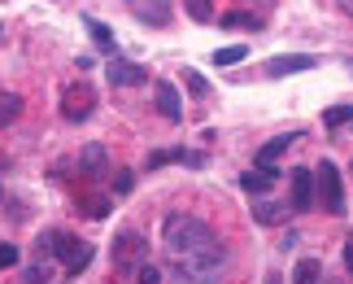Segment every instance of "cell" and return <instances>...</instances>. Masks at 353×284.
<instances>
[{
	"label": "cell",
	"mask_w": 353,
	"mask_h": 284,
	"mask_svg": "<svg viewBox=\"0 0 353 284\" xmlns=\"http://www.w3.org/2000/svg\"><path fill=\"white\" fill-rule=\"evenodd\" d=\"M161 249H166L174 284H219L223 280L227 245L196 214H166V223H161Z\"/></svg>",
	"instance_id": "6da1fadb"
},
{
	"label": "cell",
	"mask_w": 353,
	"mask_h": 284,
	"mask_svg": "<svg viewBox=\"0 0 353 284\" xmlns=\"http://www.w3.org/2000/svg\"><path fill=\"white\" fill-rule=\"evenodd\" d=\"M35 249H39V258H61L70 276H79L92 263V245H88V240H79V236H70V232H44Z\"/></svg>",
	"instance_id": "7a4b0ae2"
},
{
	"label": "cell",
	"mask_w": 353,
	"mask_h": 284,
	"mask_svg": "<svg viewBox=\"0 0 353 284\" xmlns=\"http://www.w3.org/2000/svg\"><path fill=\"white\" fill-rule=\"evenodd\" d=\"M110 258H114V272L118 276H135V267H144L148 263V240L140 232H118L114 236V249H110Z\"/></svg>",
	"instance_id": "3957f363"
},
{
	"label": "cell",
	"mask_w": 353,
	"mask_h": 284,
	"mask_svg": "<svg viewBox=\"0 0 353 284\" xmlns=\"http://www.w3.org/2000/svg\"><path fill=\"white\" fill-rule=\"evenodd\" d=\"M92 110H97V88L88 79L65 84V92H61V118L65 123H83V118H92Z\"/></svg>",
	"instance_id": "277c9868"
},
{
	"label": "cell",
	"mask_w": 353,
	"mask_h": 284,
	"mask_svg": "<svg viewBox=\"0 0 353 284\" xmlns=\"http://www.w3.org/2000/svg\"><path fill=\"white\" fill-rule=\"evenodd\" d=\"M314 193H319V201H323V210H327V214H345V184H341L336 162H323V167H319Z\"/></svg>",
	"instance_id": "5b68a950"
},
{
	"label": "cell",
	"mask_w": 353,
	"mask_h": 284,
	"mask_svg": "<svg viewBox=\"0 0 353 284\" xmlns=\"http://www.w3.org/2000/svg\"><path fill=\"white\" fill-rule=\"evenodd\" d=\"M105 75H110V84H114V88H135V84H144V79H148V70H144V66H135V61H122V57H114Z\"/></svg>",
	"instance_id": "8992f818"
},
{
	"label": "cell",
	"mask_w": 353,
	"mask_h": 284,
	"mask_svg": "<svg viewBox=\"0 0 353 284\" xmlns=\"http://www.w3.org/2000/svg\"><path fill=\"white\" fill-rule=\"evenodd\" d=\"M314 66V57L310 53H288V57H275V61H266V75L270 79H283V75H301Z\"/></svg>",
	"instance_id": "52a82bcc"
},
{
	"label": "cell",
	"mask_w": 353,
	"mask_h": 284,
	"mask_svg": "<svg viewBox=\"0 0 353 284\" xmlns=\"http://www.w3.org/2000/svg\"><path fill=\"white\" fill-rule=\"evenodd\" d=\"M310 206H314V175L296 167V171H292V210L301 214V210H310Z\"/></svg>",
	"instance_id": "ba28073f"
},
{
	"label": "cell",
	"mask_w": 353,
	"mask_h": 284,
	"mask_svg": "<svg viewBox=\"0 0 353 284\" xmlns=\"http://www.w3.org/2000/svg\"><path fill=\"white\" fill-rule=\"evenodd\" d=\"M288 214H296L292 201H253V219L266 223V227H270V223H283Z\"/></svg>",
	"instance_id": "9c48e42d"
},
{
	"label": "cell",
	"mask_w": 353,
	"mask_h": 284,
	"mask_svg": "<svg viewBox=\"0 0 353 284\" xmlns=\"http://www.w3.org/2000/svg\"><path fill=\"white\" fill-rule=\"evenodd\" d=\"M166 162H188V167H201L205 153H188V149H157V153H148V171L166 167Z\"/></svg>",
	"instance_id": "30bf717a"
},
{
	"label": "cell",
	"mask_w": 353,
	"mask_h": 284,
	"mask_svg": "<svg viewBox=\"0 0 353 284\" xmlns=\"http://www.w3.org/2000/svg\"><path fill=\"white\" fill-rule=\"evenodd\" d=\"M157 110L166 123H179L183 118V105H179V92H174V84H157Z\"/></svg>",
	"instance_id": "8fae6325"
},
{
	"label": "cell",
	"mask_w": 353,
	"mask_h": 284,
	"mask_svg": "<svg viewBox=\"0 0 353 284\" xmlns=\"http://www.w3.org/2000/svg\"><path fill=\"white\" fill-rule=\"evenodd\" d=\"M275 180H279V171H270V167H253V171H244V175H240V188L257 197V193H266V188L275 184Z\"/></svg>",
	"instance_id": "7c38bea8"
},
{
	"label": "cell",
	"mask_w": 353,
	"mask_h": 284,
	"mask_svg": "<svg viewBox=\"0 0 353 284\" xmlns=\"http://www.w3.org/2000/svg\"><path fill=\"white\" fill-rule=\"evenodd\" d=\"M296 140H301V131H292V136H275L270 144H262V153H257V167H270V162L283 158V153H288V149H292Z\"/></svg>",
	"instance_id": "4fadbf2b"
},
{
	"label": "cell",
	"mask_w": 353,
	"mask_h": 284,
	"mask_svg": "<svg viewBox=\"0 0 353 284\" xmlns=\"http://www.w3.org/2000/svg\"><path fill=\"white\" fill-rule=\"evenodd\" d=\"M79 171H83L88 180H97V175H105V149H101V144H88L83 153H79Z\"/></svg>",
	"instance_id": "5bb4252c"
},
{
	"label": "cell",
	"mask_w": 353,
	"mask_h": 284,
	"mask_svg": "<svg viewBox=\"0 0 353 284\" xmlns=\"http://www.w3.org/2000/svg\"><path fill=\"white\" fill-rule=\"evenodd\" d=\"M83 26L92 31V39H97V48H105V53H118V39H114V31L105 26L101 18H83Z\"/></svg>",
	"instance_id": "9a60e30c"
},
{
	"label": "cell",
	"mask_w": 353,
	"mask_h": 284,
	"mask_svg": "<svg viewBox=\"0 0 353 284\" xmlns=\"http://www.w3.org/2000/svg\"><path fill=\"white\" fill-rule=\"evenodd\" d=\"M223 26H232V31H257V26H262V13L232 9V13H223Z\"/></svg>",
	"instance_id": "2e32d148"
},
{
	"label": "cell",
	"mask_w": 353,
	"mask_h": 284,
	"mask_svg": "<svg viewBox=\"0 0 353 284\" xmlns=\"http://www.w3.org/2000/svg\"><path fill=\"white\" fill-rule=\"evenodd\" d=\"M144 22H153V26H166L170 22V0H148V5H140L135 9Z\"/></svg>",
	"instance_id": "e0dca14e"
},
{
	"label": "cell",
	"mask_w": 353,
	"mask_h": 284,
	"mask_svg": "<svg viewBox=\"0 0 353 284\" xmlns=\"http://www.w3.org/2000/svg\"><path fill=\"white\" fill-rule=\"evenodd\" d=\"M292 284H323V263L319 258H301L292 272Z\"/></svg>",
	"instance_id": "ac0fdd59"
},
{
	"label": "cell",
	"mask_w": 353,
	"mask_h": 284,
	"mask_svg": "<svg viewBox=\"0 0 353 284\" xmlns=\"http://www.w3.org/2000/svg\"><path fill=\"white\" fill-rule=\"evenodd\" d=\"M18 114H22V97L18 92H0V131H5Z\"/></svg>",
	"instance_id": "d6986e66"
},
{
	"label": "cell",
	"mask_w": 353,
	"mask_h": 284,
	"mask_svg": "<svg viewBox=\"0 0 353 284\" xmlns=\"http://www.w3.org/2000/svg\"><path fill=\"white\" fill-rule=\"evenodd\" d=\"M79 210H83L88 219H105V214H110V197H83Z\"/></svg>",
	"instance_id": "ffe728a7"
},
{
	"label": "cell",
	"mask_w": 353,
	"mask_h": 284,
	"mask_svg": "<svg viewBox=\"0 0 353 284\" xmlns=\"http://www.w3.org/2000/svg\"><path fill=\"white\" fill-rule=\"evenodd\" d=\"M244 53H249L244 44H227V48L214 53V66H236V61H244Z\"/></svg>",
	"instance_id": "44dd1931"
},
{
	"label": "cell",
	"mask_w": 353,
	"mask_h": 284,
	"mask_svg": "<svg viewBox=\"0 0 353 284\" xmlns=\"http://www.w3.org/2000/svg\"><path fill=\"white\" fill-rule=\"evenodd\" d=\"M323 123H327V127H345V123H353V105H332V110L323 114Z\"/></svg>",
	"instance_id": "7402d4cb"
},
{
	"label": "cell",
	"mask_w": 353,
	"mask_h": 284,
	"mask_svg": "<svg viewBox=\"0 0 353 284\" xmlns=\"http://www.w3.org/2000/svg\"><path fill=\"white\" fill-rule=\"evenodd\" d=\"M183 9H188V18H196V22H210L214 18V5H210V0H183Z\"/></svg>",
	"instance_id": "603a6c76"
},
{
	"label": "cell",
	"mask_w": 353,
	"mask_h": 284,
	"mask_svg": "<svg viewBox=\"0 0 353 284\" xmlns=\"http://www.w3.org/2000/svg\"><path fill=\"white\" fill-rule=\"evenodd\" d=\"M183 84H188V92H192V97H210V79H201L196 70H183Z\"/></svg>",
	"instance_id": "cb8c5ba5"
},
{
	"label": "cell",
	"mask_w": 353,
	"mask_h": 284,
	"mask_svg": "<svg viewBox=\"0 0 353 284\" xmlns=\"http://www.w3.org/2000/svg\"><path fill=\"white\" fill-rule=\"evenodd\" d=\"M135 284H161V272L153 263H144V267H135Z\"/></svg>",
	"instance_id": "d4e9b609"
},
{
	"label": "cell",
	"mask_w": 353,
	"mask_h": 284,
	"mask_svg": "<svg viewBox=\"0 0 353 284\" xmlns=\"http://www.w3.org/2000/svg\"><path fill=\"white\" fill-rule=\"evenodd\" d=\"M22 284H48V267H39V263H31L22 272Z\"/></svg>",
	"instance_id": "484cf974"
},
{
	"label": "cell",
	"mask_w": 353,
	"mask_h": 284,
	"mask_svg": "<svg viewBox=\"0 0 353 284\" xmlns=\"http://www.w3.org/2000/svg\"><path fill=\"white\" fill-rule=\"evenodd\" d=\"M13 263H18V245H9V240H5V245H0V272L13 267Z\"/></svg>",
	"instance_id": "4316f807"
},
{
	"label": "cell",
	"mask_w": 353,
	"mask_h": 284,
	"mask_svg": "<svg viewBox=\"0 0 353 284\" xmlns=\"http://www.w3.org/2000/svg\"><path fill=\"white\" fill-rule=\"evenodd\" d=\"M118 193H131V171H118V180H114Z\"/></svg>",
	"instance_id": "83f0119b"
},
{
	"label": "cell",
	"mask_w": 353,
	"mask_h": 284,
	"mask_svg": "<svg viewBox=\"0 0 353 284\" xmlns=\"http://www.w3.org/2000/svg\"><path fill=\"white\" fill-rule=\"evenodd\" d=\"M345 267H349V276H353V236H349V245H345Z\"/></svg>",
	"instance_id": "f1b7e54d"
},
{
	"label": "cell",
	"mask_w": 353,
	"mask_h": 284,
	"mask_svg": "<svg viewBox=\"0 0 353 284\" xmlns=\"http://www.w3.org/2000/svg\"><path fill=\"white\" fill-rule=\"evenodd\" d=\"M336 9H341L345 18H353V0H336Z\"/></svg>",
	"instance_id": "f546056e"
},
{
	"label": "cell",
	"mask_w": 353,
	"mask_h": 284,
	"mask_svg": "<svg viewBox=\"0 0 353 284\" xmlns=\"http://www.w3.org/2000/svg\"><path fill=\"white\" fill-rule=\"evenodd\" d=\"M323 284H336V280H327V276H323Z\"/></svg>",
	"instance_id": "4dcf8cb0"
},
{
	"label": "cell",
	"mask_w": 353,
	"mask_h": 284,
	"mask_svg": "<svg viewBox=\"0 0 353 284\" xmlns=\"http://www.w3.org/2000/svg\"><path fill=\"white\" fill-rule=\"evenodd\" d=\"M349 236H353V232H349Z\"/></svg>",
	"instance_id": "1f68e13d"
}]
</instances>
